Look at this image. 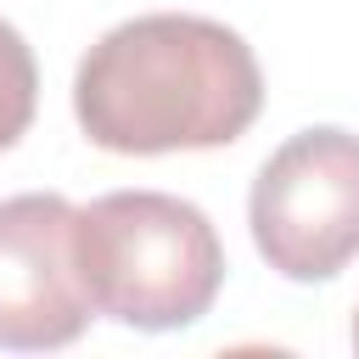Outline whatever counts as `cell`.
Wrapping results in <instances>:
<instances>
[{
	"label": "cell",
	"mask_w": 359,
	"mask_h": 359,
	"mask_svg": "<svg viewBox=\"0 0 359 359\" xmlns=\"http://www.w3.org/2000/svg\"><path fill=\"white\" fill-rule=\"evenodd\" d=\"M264 112L252 45L191 11H146L107 28L73 73V118L90 146L118 157L213 151Z\"/></svg>",
	"instance_id": "6da1fadb"
},
{
	"label": "cell",
	"mask_w": 359,
	"mask_h": 359,
	"mask_svg": "<svg viewBox=\"0 0 359 359\" xmlns=\"http://www.w3.org/2000/svg\"><path fill=\"white\" fill-rule=\"evenodd\" d=\"M79 269L95 314L129 331H185L224 286L213 219L168 191H107L79 208Z\"/></svg>",
	"instance_id": "7a4b0ae2"
},
{
	"label": "cell",
	"mask_w": 359,
	"mask_h": 359,
	"mask_svg": "<svg viewBox=\"0 0 359 359\" xmlns=\"http://www.w3.org/2000/svg\"><path fill=\"white\" fill-rule=\"evenodd\" d=\"M258 258L297 280H337L359 258V135L337 123L280 140L247 196Z\"/></svg>",
	"instance_id": "3957f363"
},
{
	"label": "cell",
	"mask_w": 359,
	"mask_h": 359,
	"mask_svg": "<svg viewBox=\"0 0 359 359\" xmlns=\"http://www.w3.org/2000/svg\"><path fill=\"white\" fill-rule=\"evenodd\" d=\"M95 303L79 269V208L62 191L0 202V348L50 353L84 337Z\"/></svg>",
	"instance_id": "277c9868"
},
{
	"label": "cell",
	"mask_w": 359,
	"mask_h": 359,
	"mask_svg": "<svg viewBox=\"0 0 359 359\" xmlns=\"http://www.w3.org/2000/svg\"><path fill=\"white\" fill-rule=\"evenodd\" d=\"M34 107H39V67H34V50H28V39L0 17V151H11V146L28 135Z\"/></svg>",
	"instance_id": "5b68a950"
},
{
	"label": "cell",
	"mask_w": 359,
	"mask_h": 359,
	"mask_svg": "<svg viewBox=\"0 0 359 359\" xmlns=\"http://www.w3.org/2000/svg\"><path fill=\"white\" fill-rule=\"evenodd\" d=\"M353 353H359V314H353Z\"/></svg>",
	"instance_id": "8992f818"
}]
</instances>
